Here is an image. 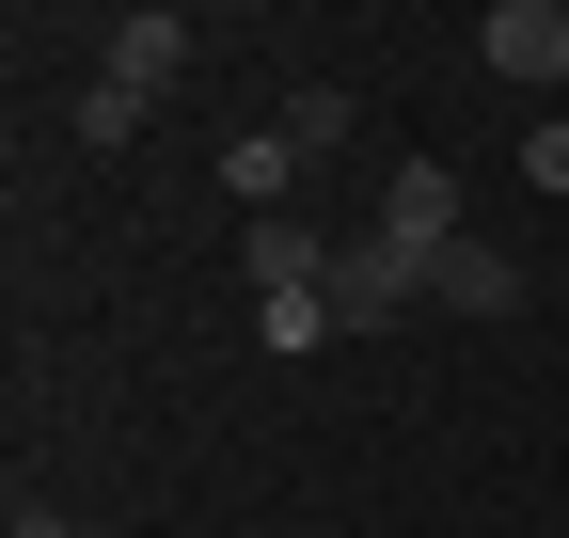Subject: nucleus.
I'll return each instance as SVG.
<instances>
[{"mask_svg": "<svg viewBox=\"0 0 569 538\" xmlns=\"http://www.w3.org/2000/svg\"><path fill=\"white\" fill-rule=\"evenodd\" d=\"M411 301H427V253H396L380 222H365V238H332V332H396Z\"/></svg>", "mask_w": 569, "mask_h": 538, "instance_id": "nucleus-1", "label": "nucleus"}, {"mask_svg": "<svg viewBox=\"0 0 569 538\" xmlns=\"http://www.w3.org/2000/svg\"><path fill=\"white\" fill-rule=\"evenodd\" d=\"M475 63L522 80V96H553L569 80V0H490V17H475Z\"/></svg>", "mask_w": 569, "mask_h": 538, "instance_id": "nucleus-2", "label": "nucleus"}, {"mask_svg": "<svg viewBox=\"0 0 569 538\" xmlns=\"http://www.w3.org/2000/svg\"><path fill=\"white\" fill-rule=\"evenodd\" d=\"M380 238H396V253H427V269H443V253L475 238V190H459L443 159H411V175L380 190Z\"/></svg>", "mask_w": 569, "mask_h": 538, "instance_id": "nucleus-3", "label": "nucleus"}, {"mask_svg": "<svg viewBox=\"0 0 569 538\" xmlns=\"http://www.w3.org/2000/svg\"><path fill=\"white\" fill-rule=\"evenodd\" d=\"M96 80H127L142 111H159V96L190 80V17H111V32H96Z\"/></svg>", "mask_w": 569, "mask_h": 538, "instance_id": "nucleus-4", "label": "nucleus"}, {"mask_svg": "<svg viewBox=\"0 0 569 538\" xmlns=\"http://www.w3.org/2000/svg\"><path fill=\"white\" fill-rule=\"evenodd\" d=\"M238 269H253V301H332V238L284 207V222H253L238 238Z\"/></svg>", "mask_w": 569, "mask_h": 538, "instance_id": "nucleus-5", "label": "nucleus"}, {"mask_svg": "<svg viewBox=\"0 0 569 538\" xmlns=\"http://www.w3.org/2000/svg\"><path fill=\"white\" fill-rule=\"evenodd\" d=\"M427 301H443V317H522V269H507V238H459L443 269H427Z\"/></svg>", "mask_w": 569, "mask_h": 538, "instance_id": "nucleus-6", "label": "nucleus"}, {"mask_svg": "<svg viewBox=\"0 0 569 538\" xmlns=\"http://www.w3.org/2000/svg\"><path fill=\"white\" fill-rule=\"evenodd\" d=\"M222 190H238L253 222H284V190H301V143H284V127H238V143H222Z\"/></svg>", "mask_w": 569, "mask_h": 538, "instance_id": "nucleus-7", "label": "nucleus"}, {"mask_svg": "<svg viewBox=\"0 0 569 538\" xmlns=\"http://www.w3.org/2000/svg\"><path fill=\"white\" fill-rule=\"evenodd\" d=\"M63 127L111 159V143H142V96H127V80H80V96H63Z\"/></svg>", "mask_w": 569, "mask_h": 538, "instance_id": "nucleus-8", "label": "nucleus"}, {"mask_svg": "<svg viewBox=\"0 0 569 538\" xmlns=\"http://www.w3.org/2000/svg\"><path fill=\"white\" fill-rule=\"evenodd\" d=\"M269 127H284V143H301V159H332V143H348V96H332V80H317V96H284V111H269Z\"/></svg>", "mask_w": 569, "mask_h": 538, "instance_id": "nucleus-9", "label": "nucleus"}, {"mask_svg": "<svg viewBox=\"0 0 569 538\" xmlns=\"http://www.w3.org/2000/svg\"><path fill=\"white\" fill-rule=\"evenodd\" d=\"M317 332H332V301H253V349L284 365V349H317Z\"/></svg>", "mask_w": 569, "mask_h": 538, "instance_id": "nucleus-10", "label": "nucleus"}, {"mask_svg": "<svg viewBox=\"0 0 569 538\" xmlns=\"http://www.w3.org/2000/svg\"><path fill=\"white\" fill-rule=\"evenodd\" d=\"M522 175H538V190H569V111H538V127H522Z\"/></svg>", "mask_w": 569, "mask_h": 538, "instance_id": "nucleus-11", "label": "nucleus"}, {"mask_svg": "<svg viewBox=\"0 0 569 538\" xmlns=\"http://www.w3.org/2000/svg\"><path fill=\"white\" fill-rule=\"evenodd\" d=\"M0 538H80V522H63V507H17V522H0Z\"/></svg>", "mask_w": 569, "mask_h": 538, "instance_id": "nucleus-12", "label": "nucleus"}]
</instances>
